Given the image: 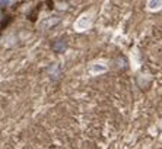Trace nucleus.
<instances>
[{"label": "nucleus", "instance_id": "obj_3", "mask_svg": "<svg viewBox=\"0 0 162 149\" xmlns=\"http://www.w3.org/2000/svg\"><path fill=\"white\" fill-rule=\"evenodd\" d=\"M0 3H2V5H9L10 0H0Z\"/></svg>", "mask_w": 162, "mask_h": 149}, {"label": "nucleus", "instance_id": "obj_2", "mask_svg": "<svg viewBox=\"0 0 162 149\" xmlns=\"http://www.w3.org/2000/svg\"><path fill=\"white\" fill-rule=\"evenodd\" d=\"M161 5H162V0H149L148 2L149 10H159Z\"/></svg>", "mask_w": 162, "mask_h": 149}, {"label": "nucleus", "instance_id": "obj_1", "mask_svg": "<svg viewBox=\"0 0 162 149\" xmlns=\"http://www.w3.org/2000/svg\"><path fill=\"white\" fill-rule=\"evenodd\" d=\"M89 25H91V16L89 15H82L76 22V29L82 31V29H86Z\"/></svg>", "mask_w": 162, "mask_h": 149}]
</instances>
